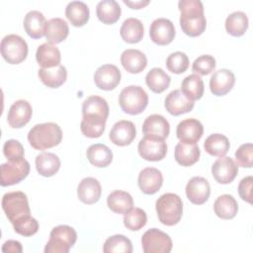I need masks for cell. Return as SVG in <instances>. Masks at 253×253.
I'll return each mask as SVG.
<instances>
[{
    "label": "cell",
    "instance_id": "3",
    "mask_svg": "<svg viewBox=\"0 0 253 253\" xmlns=\"http://www.w3.org/2000/svg\"><path fill=\"white\" fill-rule=\"evenodd\" d=\"M62 139V130L55 123H43L34 126L28 132V140L37 150H44L58 145Z\"/></svg>",
    "mask_w": 253,
    "mask_h": 253
},
{
    "label": "cell",
    "instance_id": "49",
    "mask_svg": "<svg viewBox=\"0 0 253 253\" xmlns=\"http://www.w3.org/2000/svg\"><path fill=\"white\" fill-rule=\"evenodd\" d=\"M3 252H13V253H21L23 251L22 244L17 240H8L2 246Z\"/></svg>",
    "mask_w": 253,
    "mask_h": 253
},
{
    "label": "cell",
    "instance_id": "48",
    "mask_svg": "<svg viewBox=\"0 0 253 253\" xmlns=\"http://www.w3.org/2000/svg\"><path fill=\"white\" fill-rule=\"evenodd\" d=\"M252 184L253 177L247 176L243 178L238 185V194L240 198L249 204H252Z\"/></svg>",
    "mask_w": 253,
    "mask_h": 253
},
{
    "label": "cell",
    "instance_id": "20",
    "mask_svg": "<svg viewBox=\"0 0 253 253\" xmlns=\"http://www.w3.org/2000/svg\"><path fill=\"white\" fill-rule=\"evenodd\" d=\"M136 130L132 122L122 120L117 122L109 134L111 141L119 146H126L132 142L135 138Z\"/></svg>",
    "mask_w": 253,
    "mask_h": 253
},
{
    "label": "cell",
    "instance_id": "11",
    "mask_svg": "<svg viewBox=\"0 0 253 253\" xmlns=\"http://www.w3.org/2000/svg\"><path fill=\"white\" fill-rule=\"evenodd\" d=\"M176 35L174 24L166 18L155 19L149 28L150 40L159 45H166L172 42Z\"/></svg>",
    "mask_w": 253,
    "mask_h": 253
},
{
    "label": "cell",
    "instance_id": "34",
    "mask_svg": "<svg viewBox=\"0 0 253 253\" xmlns=\"http://www.w3.org/2000/svg\"><path fill=\"white\" fill-rule=\"evenodd\" d=\"M214 213L222 219L233 218L238 211V204L231 195L219 196L213 204Z\"/></svg>",
    "mask_w": 253,
    "mask_h": 253
},
{
    "label": "cell",
    "instance_id": "23",
    "mask_svg": "<svg viewBox=\"0 0 253 253\" xmlns=\"http://www.w3.org/2000/svg\"><path fill=\"white\" fill-rule=\"evenodd\" d=\"M24 28L32 39H41L45 36L47 21L42 12L32 10L25 16Z\"/></svg>",
    "mask_w": 253,
    "mask_h": 253
},
{
    "label": "cell",
    "instance_id": "47",
    "mask_svg": "<svg viewBox=\"0 0 253 253\" xmlns=\"http://www.w3.org/2000/svg\"><path fill=\"white\" fill-rule=\"evenodd\" d=\"M236 164L241 167L251 168L253 165V145L252 143H244L235 151Z\"/></svg>",
    "mask_w": 253,
    "mask_h": 253
},
{
    "label": "cell",
    "instance_id": "7",
    "mask_svg": "<svg viewBox=\"0 0 253 253\" xmlns=\"http://www.w3.org/2000/svg\"><path fill=\"white\" fill-rule=\"evenodd\" d=\"M2 209L11 223L25 215L31 214L27 195L21 191L4 194L2 198Z\"/></svg>",
    "mask_w": 253,
    "mask_h": 253
},
{
    "label": "cell",
    "instance_id": "21",
    "mask_svg": "<svg viewBox=\"0 0 253 253\" xmlns=\"http://www.w3.org/2000/svg\"><path fill=\"white\" fill-rule=\"evenodd\" d=\"M194 105V101L187 98L179 89L171 91L164 101L166 111L173 116H180L192 111Z\"/></svg>",
    "mask_w": 253,
    "mask_h": 253
},
{
    "label": "cell",
    "instance_id": "31",
    "mask_svg": "<svg viewBox=\"0 0 253 253\" xmlns=\"http://www.w3.org/2000/svg\"><path fill=\"white\" fill-rule=\"evenodd\" d=\"M120 34L126 42L136 43L142 40L144 34L143 24L136 18H127L124 21Z\"/></svg>",
    "mask_w": 253,
    "mask_h": 253
},
{
    "label": "cell",
    "instance_id": "43",
    "mask_svg": "<svg viewBox=\"0 0 253 253\" xmlns=\"http://www.w3.org/2000/svg\"><path fill=\"white\" fill-rule=\"evenodd\" d=\"M12 224L15 232L23 236H32L36 234L39 230V222L31 214L25 215L17 219Z\"/></svg>",
    "mask_w": 253,
    "mask_h": 253
},
{
    "label": "cell",
    "instance_id": "24",
    "mask_svg": "<svg viewBox=\"0 0 253 253\" xmlns=\"http://www.w3.org/2000/svg\"><path fill=\"white\" fill-rule=\"evenodd\" d=\"M102 194L100 182L93 177H86L81 180L77 187V196L79 200L87 205L97 203Z\"/></svg>",
    "mask_w": 253,
    "mask_h": 253
},
{
    "label": "cell",
    "instance_id": "27",
    "mask_svg": "<svg viewBox=\"0 0 253 253\" xmlns=\"http://www.w3.org/2000/svg\"><path fill=\"white\" fill-rule=\"evenodd\" d=\"M38 75L41 81L48 88H58L67 78V71L65 66L59 64L51 68H40Z\"/></svg>",
    "mask_w": 253,
    "mask_h": 253
},
{
    "label": "cell",
    "instance_id": "35",
    "mask_svg": "<svg viewBox=\"0 0 253 253\" xmlns=\"http://www.w3.org/2000/svg\"><path fill=\"white\" fill-rule=\"evenodd\" d=\"M69 34L67 23L61 18H52L47 21L45 38L47 42L59 43L63 42Z\"/></svg>",
    "mask_w": 253,
    "mask_h": 253
},
{
    "label": "cell",
    "instance_id": "40",
    "mask_svg": "<svg viewBox=\"0 0 253 253\" xmlns=\"http://www.w3.org/2000/svg\"><path fill=\"white\" fill-rule=\"evenodd\" d=\"M248 29V18L244 12L235 11L225 20V30L233 37H241Z\"/></svg>",
    "mask_w": 253,
    "mask_h": 253
},
{
    "label": "cell",
    "instance_id": "2",
    "mask_svg": "<svg viewBox=\"0 0 253 253\" xmlns=\"http://www.w3.org/2000/svg\"><path fill=\"white\" fill-rule=\"evenodd\" d=\"M178 8L182 31L189 37L201 36L207 27L203 3L200 0H180Z\"/></svg>",
    "mask_w": 253,
    "mask_h": 253
},
{
    "label": "cell",
    "instance_id": "16",
    "mask_svg": "<svg viewBox=\"0 0 253 253\" xmlns=\"http://www.w3.org/2000/svg\"><path fill=\"white\" fill-rule=\"evenodd\" d=\"M211 195V186L204 177H193L186 185V196L195 205L205 204Z\"/></svg>",
    "mask_w": 253,
    "mask_h": 253
},
{
    "label": "cell",
    "instance_id": "32",
    "mask_svg": "<svg viewBox=\"0 0 253 253\" xmlns=\"http://www.w3.org/2000/svg\"><path fill=\"white\" fill-rule=\"evenodd\" d=\"M86 156L89 162L95 167H107L113 160L112 150L105 144L95 143L88 147Z\"/></svg>",
    "mask_w": 253,
    "mask_h": 253
},
{
    "label": "cell",
    "instance_id": "19",
    "mask_svg": "<svg viewBox=\"0 0 253 253\" xmlns=\"http://www.w3.org/2000/svg\"><path fill=\"white\" fill-rule=\"evenodd\" d=\"M33 115L31 104L26 100H18L12 104L7 115V121L11 127L20 128L27 125Z\"/></svg>",
    "mask_w": 253,
    "mask_h": 253
},
{
    "label": "cell",
    "instance_id": "15",
    "mask_svg": "<svg viewBox=\"0 0 253 253\" xmlns=\"http://www.w3.org/2000/svg\"><path fill=\"white\" fill-rule=\"evenodd\" d=\"M121 77V71L116 65L104 64L98 67L95 71L94 82L98 88L110 91L119 85Z\"/></svg>",
    "mask_w": 253,
    "mask_h": 253
},
{
    "label": "cell",
    "instance_id": "42",
    "mask_svg": "<svg viewBox=\"0 0 253 253\" xmlns=\"http://www.w3.org/2000/svg\"><path fill=\"white\" fill-rule=\"evenodd\" d=\"M147 221L145 211L140 208H131L124 213L125 226L132 231L141 229Z\"/></svg>",
    "mask_w": 253,
    "mask_h": 253
},
{
    "label": "cell",
    "instance_id": "25",
    "mask_svg": "<svg viewBox=\"0 0 253 253\" xmlns=\"http://www.w3.org/2000/svg\"><path fill=\"white\" fill-rule=\"evenodd\" d=\"M121 63L127 72L136 74L144 70L147 65V58L142 51L128 48L123 51L121 55Z\"/></svg>",
    "mask_w": 253,
    "mask_h": 253
},
{
    "label": "cell",
    "instance_id": "36",
    "mask_svg": "<svg viewBox=\"0 0 253 253\" xmlns=\"http://www.w3.org/2000/svg\"><path fill=\"white\" fill-rule=\"evenodd\" d=\"M109 209L116 213H125L133 206V200L130 194L125 191L116 190L107 198Z\"/></svg>",
    "mask_w": 253,
    "mask_h": 253
},
{
    "label": "cell",
    "instance_id": "1",
    "mask_svg": "<svg viewBox=\"0 0 253 253\" xmlns=\"http://www.w3.org/2000/svg\"><path fill=\"white\" fill-rule=\"evenodd\" d=\"M82 121L80 129L82 133L90 138L100 137L106 127L109 116V105L100 96H90L82 104Z\"/></svg>",
    "mask_w": 253,
    "mask_h": 253
},
{
    "label": "cell",
    "instance_id": "39",
    "mask_svg": "<svg viewBox=\"0 0 253 253\" xmlns=\"http://www.w3.org/2000/svg\"><path fill=\"white\" fill-rule=\"evenodd\" d=\"M204 81L198 74H190L182 81L181 91L192 101L201 99L204 95Z\"/></svg>",
    "mask_w": 253,
    "mask_h": 253
},
{
    "label": "cell",
    "instance_id": "22",
    "mask_svg": "<svg viewBox=\"0 0 253 253\" xmlns=\"http://www.w3.org/2000/svg\"><path fill=\"white\" fill-rule=\"evenodd\" d=\"M235 83V76L228 69H218L213 72L210 79L211 92L215 96L227 94Z\"/></svg>",
    "mask_w": 253,
    "mask_h": 253
},
{
    "label": "cell",
    "instance_id": "28",
    "mask_svg": "<svg viewBox=\"0 0 253 253\" xmlns=\"http://www.w3.org/2000/svg\"><path fill=\"white\" fill-rule=\"evenodd\" d=\"M35 163L37 171L43 177L53 176L60 168V160L58 156L51 152L40 153L37 155Z\"/></svg>",
    "mask_w": 253,
    "mask_h": 253
},
{
    "label": "cell",
    "instance_id": "9",
    "mask_svg": "<svg viewBox=\"0 0 253 253\" xmlns=\"http://www.w3.org/2000/svg\"><path fill=\"white\" fill-rule=\"evenodd\" d=\"M144 253H169L173 243L171 237L157 228H150L141 237Z\"/></svg>",
    "mask_w": 253,
    "mask_h": 253
},
{
    "label": "cell",
    "instance_id": "29",
    "mask_svg": "<svg viewBox=\"0 0 253 253\" xmlns=\"http://www.w3.org/2000/svg\"><path fill=\"white\" fill-rule=\"evenodd\" d=\"M201 150L196 143L179 142L175 146V160L182 166H192L199 160Z\"/></svg>",
    "mask_w": 253,
    "mask_h": 253
},
{
    "label": "cell",
    "instance_id": "17",
    "mask_svg": "<svg viewBox=\"0 0 253 253\" xmlns=\"http://www.w3.org/2000/svg\"><path fill=\"white\" fill-rule=\"evenodd\" d=\"M204 133L202 123L196 119H186L180 122L176 128V134L180 142L197 143Z\"/></svg>",
    "mask_w": 253,
    "mask_h": 253
},
{
    "label": "cell",
    "instance_id": "14",
    "mask_svg": "<svg viewBox=\"0 0 253 253\" xmlns=\"http://www.w3.org/2000/svg\"><path fill=\"white\" fill-rule=\"evenodd\" d=\"M238 173V165L228 156H221L211 166V174L219 184L231 183Z\"/></svg>",
    "mask_w": 253,
    "mask_h": 253
},
{
    "label": "cell",
    "instance_id": "41",
    "mask_svg": "<svg viewBox=\"0 0 253 253\" xmlns=\"http://www.w3.org/2000/svg\"><path fill=\"white\" fill-rule=\"evenodd\" d=\"M103 251L105 253H131L132 244L125 235L116 234L107 238L103 246Z\"/></svg>",
    "mask_w": 253,
    "mask_h": 253
},
{
    "label": "cell",
    "instance_id": "37",
    "mask_svg": "<svg viewBox=\"0 0 253 253\" xmlns=\"http://www.w3.org/2000/svg\"><path fill=\"white\" fill-rule=\"evenodd\" d=\"M170 82V76L163 69L158 67L150 69L145 76L146 85L154 93H162L165 91L169 87Z\"/></svg>",
    "mask_w": 253,
    "mask_h": 253
},
{
    "label": "cell",
    "instance_id": "46",
    "mask_svg": "<svg viewBox=\"0 0 253 253\" xmlns=\"http://www.w3.org/2000/svg\"><path fill=\"white\" fill-rule=\"evenodd\" d=\"M3 153L8 161H20L24 158V147L16 139H8L3 145Z\"/></svg>",
    "mask_w": 253,
    "mask_h": 253
},
{
    "label": "cell",
    "instance_id": "33",
    "mask_svg": "<svg viewBox=\"0 0 253 253\" xmlns=\"http://www.w3.org/2000/svg\"><path fill=\"white\" fill-rule=\"evenodd\" d=\"M121 7L115 0H102L97 4L96 14L98 19L107 25L116 23L121 17Z\"/></svg>",
    "mask_w": 253,
    "mask_h": 253
},
{
    "label": "cell",
    "instance_id": "26",
    "mask_svg": "<svg viewBox=\"0 0 253 253\" xmlns=\"http://www.w3.org/2000/svg\"><path fill=\"white\" fill-rule=\"evenodd\" d=\"M36 59L42 68H51L59 65L61 55L56 45L50 42H44L38 47Z\"/></svg>",
    "mask_w": 253,
    "mask_h": 253
},
{
    "label": "cell",
    "instance_id": "6",
    "mask_svg": "<svg viewBox=\"0 0 253 253\" xmlns=\"http://www.w3.org/2000/svg\"><path fill=\"white\" fill-rule=\"evenodd\" d=\"M77 240L75 229L69 225L61 224L53 227L49 239L44 247L45 253H68Z\"/></svg>",
    "mask_w": 253,
    "mask_h": 253
},
{
    "label": "cell",
    "instance_id": "45",
    "mask_svg": "<svg viewBox=\"0 0 253 253\" xmlns=\"http://www.w3.org/2000/svg\"><path fill=\"white\" fill-rule=\"evenodd\" d=\"M215 65V59L212 55L203 54L194 60L192 70L200 75H208L214 70Z\"/></svg>",
    "mask_w": 253,
    "mask_h": 253
},
{
    "label": "cell",
    "instance_id": "38",
    "mask_svg": "<svg viewBox=\"0 0 253 253\" xmlns=\"http://www.w3.org/2000/svg\"><path fill=\"white\" fill-rule=\"evenodd\" d=\"M230 144L228 138L221 133H212L209 135L204 143L205 150L211 156H224L229 150Z\"/></svg>",
    "mask_w": 253,
    "mask_h": 253
},
{
    "label": "cell",
    "instance_id": "10",
    "mask_svg": "<svg viewBox=\"0 0 253 253\" xmlns=\"http://www.w3.org/2000/svg\"><path fill=\"white\" fill-rule=\"evenodd\" d=\"M30 172V163L26 160L8 161L1 165L0 184L3 187L12 186L23 181Z\"/></svg>",
    "mask_w": 253,
    "mask_h": 253
},
{
    "label": "cell",
    "instance_id": "5",
    "mask_svg": "<svg viewBox=\"0 0 253 253\" xmlns=\"http://www.w3.org/2000/svg\"><path fill=\"white\" fill-rule=\"evenodd\" d=\"M119 105L125 113L128 115H138L147 107L148 95L142 87L129 85L121 91Z\"/></svg>",
    "mask_w": 253,
    "mask_h": 253
},
{
    "label": "cell",
    "instance_id": "13",
    "mask_svg": "<svg viewBox=\"0 0 253 253\" xmlns=\"http://www.w3.org/2000/svg\"><path fill=\"white\" fill-rule=\"evenodd\" d=\"M139 155L147 161H160L167 153V144L164 140L143 136L138 142Z\"/></svg>",
    "mask_w": 253,
    "mask_h": 253
},
{
    "label": "cell",
    "instance_id": "12",
    "mask_svg": "<svg viewBox=\"0 0 253 253\" xmlns=\"http://www.w3.org/2000/svg\"><path fill=\"white\" fill-rule=\"evenodd\" d=\"M142 132L145 137L164 140L170 132V125L163 116L153 114L144 120Z\"/></svg>",
    "mask_w": 253,
    "mask_h": 253
},
{
    "label": "cell",
    "instance_id": "4",
    "mask_svg": "<svg viewBox=\"0 0 253 253\" xmlns=\"http://www.w3.org/2000/svg\"><path fill=\"white\" fill-rule=\"evenodd\" d=\"M155 209L158 219L167 226L177 224L183 214V202L181 198L174 193L161 195L156 203Z\"/></svg>",
    "mask_w": 253,
    "mask_h": 253
},
{
    "label": "cell",
    "instance_id": "30",
    "mask_svg": "<svg viewBox=\"0 0 253 253\" xmlns=\"http://www.w3.org/2000/svg\"><path fill=\"white\" fill-rule=\"evenodd\" d=\"M90 11L86 3L82 1H71L65 8V16L74 27H82L89 20Z\"/></svg>",
    "mask_w": 253,
    "mask_h": 253
},
{
    "label": "cell",
    "instance_id": "50",
    "mask_svg": "<svg viewBox=\"0 0 253 253\" xmlns=\"http://www.w3.org/2000/svg\"><path fill=\"white\" fill-rule=\"evenodd\" d=\"M124 3L128 7H130L131 9H141L149 4V0H137V1L124 0Z\"/></svg>",
    "mask_w": 253,
    "mask_h": 253
},
{
    "label": "cell",
    "instance_id": "8",
    "mask_svg": "<svg viewBox=\"0 0 253 253\" xmlns=\"http://www.w3.org/2000/svg\"><path fill=\"white\" fill-rule=\"evenodd\" d=\"M3 58L10 64H19L28 55V44L26 41L18 35L5 36L0 44Z\"/></svg>",
    "mask_w": 253,
    "mask_h": 253
},
{
    "label": "cell",
    "instance_id": "18",
    "mask_svg": "<svg viewBox=\"0 0 253 253\" xmlns=\"http://www.w3.org/2000/svg\"><path fill=\"white\" fill-rule=\"evenodd\" d=\"M137 184L142 193L153 195L160 190L163 184L162 173L157 168L146 167L139 172Z\"/></svg>",
    "mask_w": 253,
    "mask_h": 253
},
{
    "label": "cell",
    "instance_id": "44",
    "mask_svg": "<svg viewBox=\"0 0 253 253\" xmlns=\"http://www.w3.org/2000/svg\"><path fill=\"white\" fill-rule=\"evenodd\" d=\"M166 66L170 72L175 74H181L188 69L189 58L185 52H172L168 55L166 59Z\"/></svg>",
    "mask_w": 253,
    "mask_h": 253
}]
</instances>
